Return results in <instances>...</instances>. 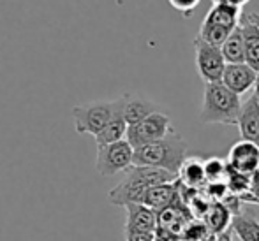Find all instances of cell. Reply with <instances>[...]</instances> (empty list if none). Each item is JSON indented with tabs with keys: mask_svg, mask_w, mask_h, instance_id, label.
Masks as SVG:
<instances>
[{
	"mask_svg": "<svg viewBox=\"0 0 259 241\" xmlns=\"http://www.w3.org/2000/svg\"><path fill=\"white\" fill-rule=\"evenodd\" d=\"M177 176L159 167L133 166L125 173L123 181H120L115 188L108 192V201L113 206L125 208L129 204H141L143 196L152 187L164 183H173Z\"/></svg>",
	"mask_w": 259,
	"mask_h": 241,
	"instance_id": "1",
	"label": "cell"
},
{
	"mask_svg": "<svg viewBox=\"0 0 259 241\" xmlns=\"http://www.w3.org/2000/svg\"><path fill=\"white\" fill-rule=\"evenodd\" d=\"M187 150L189 146L185 139L175 130L164 139L134 150V166L159 167L178 178V173L187 159Z\"/></svg>",
	"mask_w": 259,
	"mask_h": 241,
	"instance_id": "2",
	"label": "cell"
},
{
	"mask_svg": "<svg viewBox=\"0 0 259 241\" xmlns=\"http://www.w3.org/2000/svg\"><path fill=\"white\" fill-rule=\"evenodd\" d=\"M242 99L228 88L222 81L205 83L203 88L201 123H222V125H238L240 111H242Z\"/></svg>",
	"mask_w": 259,
	"mask_h": 241,
	"instance_id": "3",
	"label": "cell"
},
{
	"mask_svg": "<svg viewBox=\"0 0 259 241\" xmlns=\"http://www.w3.org/2000/svg\"><path fill=\"white\" fill-rule=\"evenodd\" d=\"M125 97H118L115 101H96L78 104L72 108V122L78 134H90L96 137L111 122V118L122 109Z\"/></svg>",
	"mask_w": 259,
	"mask_h": 241,
	"instance_id": "4",
	"label": "cell"
},
{
	"mask_svg": "<svg viewBox=\"0 0 259 241\" xmlns=\"http://www.w3.org/2000/svg\"><path fill=\"white\" fill-rule=\"evenodd\" d=\"M134 166V148L127 139L118 143L97 146L96 169L101 176L109 178L118 173H127Z\"/></svg>",
	"mask_w": 259,
	"mask_h": 241,
	"instance_id": "5",
	"label": "cell"
},
{
	"mask_svg": "<svg viewBox=\"0 0 259 241\" xmlns=\"http://www.w3.org/2000/svg\"><path fill=\"white\" fill-rule=\"evenodd\" d=\"M171 132H175V127L171 123L169 115H166L162 111H157L154 115L148 116V118H145L143 122L136 123V125H131L129 130H127L125 139L136 150L140 146L164 139Z\"/></svg>",
	"mask_w": 259,
	"mask_h": 241,
	"instance_id": "6",
	"label": "cell"
},
{
	"mask_svg": "<svg viewBox=\"0 0 259 241\" xmlns=\"http://www.w3.org/2000/svg\"><path fill=\"white\" fill-rule=\"evenodd\" d=\"M194 53H196V69L199 78L205 83H219L226 71V60L222 51L217 46H211L203 41L201 37L194 39Z\"/></svg>",
	"mask_w": 259,
	"mask_h": 241,
	"instance_id": "7",
	"label": "cell"
},
{
	"mask_svg": "<svg viewBox=\"0 0 259 241\" xmlns=\"http://www.w3.org/2000/svg\"><path fill=\"white\" fill-rule=\"evenodd\" d=\"M226 162H228L229 169L252 176L259 169V146L245 139L238 141L231 146Z\"/></svg>",
	"mask_w": 259,
	"mask_h": 241,
	"instance_id": "8",
	"label": "cell"
},
{
	"mask_svg": "<svg viewBox=\"0 0 259 241\" xmlns=\"http://www.w3.org/2000/svg\"><path fill=\"white\" fill-rule=\"evenodd\" d=\"M257 74L259 72H256L247 64H228L224 76H222V83L236 95H243L256 86Z\"/></svg>",
	"mask_w": 259,
	"mask_h": 241,
	"instance_id": "9",
	"label": "cell"
},
{
	"mask_svg": "<svg viewBox=\"0 0 259 241\" xmlns=\"http://www.w3.org/2000/svg\"><path fill=\"white\" fill-rule=\"evenodd\" d=\"M123 232H150L155 234L159 227V213L145 204H129Z\"/></svg>",
	"mask_w": 259,
	"mask_h": 241,
	"instance_id": "10",
	"label": "cell"
},
{
	"mask_svg": "<svg viewBox=\"0 0 259 241\" xmlns=\"http://www.w3.org/2000/svg\"><path fill=\"white\" fill-rule=\"evenodd\" d=\"M236 127H238L242 139L259 146V101L254 93L243 101Z\"/></svg>",
	"mask_w": 259,
	"mask_h": 241,
	"instance_id": "11",
	"label": "cell"
},
{
	"mask_svg": "<svg viewBox=\"0 0 259 241\" xmlns=\"http://www.w3.org/2000/svg\"><path fill=\"white\" fill-rule=\"evenodd\" d=\"M160 111V106L157 102L145 99L141 95H131L125 93V106H123V118H125L127 125H136V123L143 122L150 115Z\"/></svg>",
	"mask_w": 259,
	"mask_h": 241,
	"instance_id": "12",
	"label": "cell"
},
{
	"mask_svg": "<svg viewBox=\"0 0 259 241\" xmlns=\"http://www.w3.org/2000/svg\"><path fill=\"white\" fill-rule=\"evenodd\" d=\"M180 197V192H178V183L173 181V183H164V185H157V187H152L150 190H147V194L143 196V201L141 204L152 208L157 213L164 211L166 208H169L175 201Z\"/></svg>",
	"mask_w": 259,
	"mask_h": 241,
	"instance_id": "13",
	"label": "cell"
},
{
	"mask_svg": "<svg viewBox=\"0 0 259 241\" xmlns=\"http://www.w3.org/2000/svg\"><path fill=\"white\" fill-rule=\"evenodd\" d=\"M178 181L184 187L194 188V190H203L206 181V171H205V160L199 157H187L178 173Z\"/></svg>",
	"mask_w": 259,
	"mask_h": 241,
	"instance_id": "14",
	"label": "cell"
},
{
	"mask_svg": "<svg viewBox=\"0 0 259 241\" xmlns=\"http://www.w3.org/2000/svg\"><path fill=\"white\" fill-rule=\"evenodd\" d=\"M205 21L219 25V27L229 28V30H235L240 25V21H242V9L235 6H228V4L211 6L205 16Z\"/></svg>",
	"mask_w": 259,
	"mask_h": 241,
	"instance_id": "15",
	"label": "cell"
},
{
	"mask_svg": "<svg viewBox=\"0 0 259 241\" xmlns=\"http://www.w3.org/2000/svg\"><path fill=\"white\" fill-rule=\"evenodd\" d=\"M125 97V95H123ZM125 106V102H123ZM123 106L118 113L111 118V122L103 129V132L97 134L94 139H96L97 146H106V144H113V143H118V141L125 139L127 137V130H129V125H127L125 118H123Z\"/></svg>",
	"mask_w": 259,
	"mask_h": 241,
	"instance_id": "16",
	"label": "cell"
},
{
	"mask_svg": "<svg viewBox=\"0 0 259 241\" xmlns=\"http://www.w3.org/2000/svg\"><path fill=\"white\" fill-rule=\"evenodd\" d=\"M233 215L228 210L224 203L215 201L210 204V210L206 211V215L203 217V222L206 224V227L210 229L211 234H221V232L228 231L231 227Z\"/></svg>",
	"mask_w": 259,
	"mask_h": 241,
	"instance_id": "17",
	"label": "cell"
},
{
	"mask_svg": "<svg viewBox=\"0 0 259 241\" xmlns=\"http://www.w3.org/2000/svg\"><path fill=\"white\" fill-rule=\"evenodd\" d=\"M231 231L240 241H259V220L252 211H242L233 217Z\"/></svg>",
	"mask_w": 259,
	"mask_h": 241,
	"instance_id": "18",
	"label": "cell"
},
{
	"mask_svg": "<svg viewBox=\"0 0 259 241\" xmlns=\"http://www.w3.org/2000/svg\"><path fill=\"white\" fill-rule=\"evenodd\" d=\"M221 51L226 64H245V41H243V30L240 25L231 32Z\"/></svg>",
	"mask_w": 259,
	"mask_h": 241,
	"instance_id": "19",
	"label": "cell"
},
{
	"mask_svg": "<svg viewBox=\"0 0 259 241\" xmlns=\"http://www.w3.org/2000/svg\"><path fill=\"white\" fill-rule=\"evenodd\" d=\"M240 27L245 41V64L259 72V28L245 20L240 21Z\"/></svg>",
	"mask_w": 259,
	"mask_h": 241,
	"instance_id": "20",
	"label": "cell"
},
{
	"mask_svg": "<svg viewBox=\"0 0 259 241\" xmlns=\"http://www.w3.org/2000/svg\"><path fill=\"white\" fill-rule=\"evenodd\" d=\"M233 30L229 28H224V27H219V25H213V23H208V21L203 20L201 27H199V34L198 37H201L203 41L208 42L211 46H217V48H222L228 37L231 35Z\"/></svg>",
	"mask_w": 259,
	"mask_h": 241,
	"instance_id": "21",
	"label": "cell"
},
{
	"mask_svg": "<svg viewBox=\"0 0 259 241\" xmlns=\"http://www.w3.org/2000/svg\"><path fill=\"white\" fill-rule=\"evenodd\" d=\"M205 171H206V181L215 183V181H226L228 180V162H224L219 157H210L205 160Z\"/></svg>",
	"mask_w": 259,
	"mask_h": 241,
	"instance_id": "22",
	"label": "cell"
},
{
	"mask_svg": "<svg viewBox=\"0 0 259 241\" xmlns=\"http://www.w3.org/2000/svg\"><path fill=\"white\" fill-rule=\"evenodd\" d=\"M211 236L210 229L203 220H192L182 232V241H208Z\"/></svg>",
	"mask_w": 259,
	"mask_h": 241,
	"instance_id": "23",
	"label": "cell"
},
{
	"mask_svg": "<svg viewBox=\"0 0 259 241\" xmlns=\"http://www.w3.org/2000/svg\"><path fill=\"white\" fill-rule=\"evenodd\" d=\"M167 2H169V6L173 7V9H177L178 13H182L184 16H191V14L198 9L201 0H167Z\"/></svg>",
	"mask_w": 259,
	"mask_h": 241,
	"instance_id": "24",
	"label": "cell"
},
{
	"mask_svg": "<svg viewBox=\"0 0 259 241\" xmlns=\"http://www.w3.org/2000/svg\"><path fill=\"white\" fill-rule=\"evenodd\" d=\"M231 232L233 231H229V229H228V231L221 232V234H211L208 241H233L231 239Z\"/></svg>",
	"mask_w": 259,
	"mask_h": 241,
	"instance_id": "25",
	"label": "cell"
},
{
	"mask_svg": "<svg viewBox=\"0 0 259 241\" xmlns=\"http://www.w3.org/2000/svg\"><path fill=\"white\" fill-rule=\"evenodd\" d=\"M242 20L249 21V23L256 25L259 28V13H245V14H242Z\"/></svg>",
	"mask_w": 259,
	"mask_h": 241,
	"instance_id": "26",
	"label": "cell"
},
{
	"mask_svg": "<svg viewBox=\"0 0 259 241\" xmlns=\"http://www.w3.org/2000/svg\"><path fill=\"white\" fill-rule=\"evenodd\" d=\"M250 0H224V4H228V6H235V7H240L242 9L245 4H249Z\"/></svg>",
	"mask_w": 259,
	"mask_h": 241,
	"instance_id": "27",
	"label": "cell"
},
{
	"mask_svg": "<svg viewBox=\"0 0 259 241\" xmlns=\"http://www.w3.org/2000/svg\"><path fill=\"white\" fill-rule=\"evenodd\" d=\"M254 95L259 101V74H257V81H256V86H254Z\"/></svg>",
	"mask_w": 259,
	"mask_h": 241,
	"instance_id": "28",
	"label": "cell"
}]
</instances>
